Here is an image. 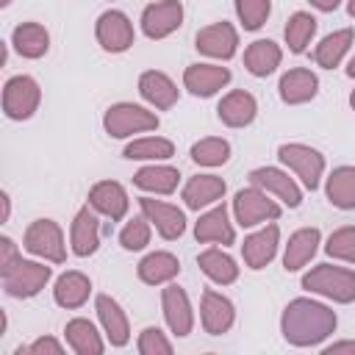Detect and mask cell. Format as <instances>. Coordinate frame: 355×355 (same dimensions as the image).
Instances as JSON below:
<instances>
[{
    "label": "cell",
    "instance_id": "obj_1",
    "mask_svg": "<svg viewBox=\"0 0 355 355\" xmlns=\"http://www.w3.org/2000/svg\"><path fill=\"white\" fill-rule=\"evenodd\" d=\"M336 324H338L336 311H330L327 305L308 300V297L291 300L280 316L283 338L294 347H313V344L324 341L336 330Z\"/></svg>",
    "mask_w": 355,
    "mask_h": 355
},
{
    "label": "cell",
    "instance_id": "obj_2",
    "mask_svg": "<svg viewBox=\"0 0 355 355\" xmlns=\"http://www.w3.org/2000/svg\"><path fill=\"white\" fill-rule=\"evenodd\" d=\"M302 288H308L311 294H322L333 302L347 305V302L355 300V272H349L344 266L319 263L302 277Z\"/></svg>",
    "mask_w": 355,
    "mask_h": 355
},
{
    "label": "cell",
    "instance_id": "obj_3",
    "mask_svg": "<svg viewBox=\"0 0 355 355\" xmlns=\"http://www.w3.org/2000/svg\"><path fill=\"white\" fill-rule=\"evenodd\" d=\"M53 269L44 266V263H36V261H17L14 266H8L6 272H0L3 277V291L8 297H17V300H28V297H36L47 280H50Z\"/></svg>",
    "mask_w": 355,
    "mask_h": 355
},
{
    "label": "cell",
    "instance_id": "obj_4",
    "mask_svg": "<svg viewBox=\"0 0 355 355\" xmlns=\"http://www.w3.org/2000/svg\"><path fill=\"white\" fill-rule=\"evenodd\" d=\"M103 128L108 136L114 139H125L133 133H144V130H155L158 128V116L141 105L133 103H116L105 111L103 116Z\"/></svg>",
    "mask_w": 355,
    "mask_h": 355
},
{
    "label": "cell",
    "instance_id": "obj_5",
    "mask_svg": "<svg viewBox=\"0 0 355 355\" xmlns=\"http://www.w3.org/2000/svg\"><path fill=\"white\" fill-rule=\"evenodd\" d=\"M22 247L31 255H39L44 261L53 263H64L67 261V244H64V233L53 219H36L28 225Z\"/></svg>",
    "mask_w": 355,
    "mask_h": 355
},
{
    "label": "cell",
    "instance_id": "obj_6",
    "mask_svg": "<svg viewBox=\"0 0 355 355\" xmlns=\"http://www.w3.org/2000/svg\"><path fill=\"white\" fill-rule=\"evenodd\" d=\"M42 89L31 75H14L3 86V111L8 119H28L39 108Z\"/></svg>",
    "mask_w": 355,
    "mask_h": 355
},
{
    "label": "cell",
    "instance_id": "obj_7",
    "mask_svg": "<svg viewBox=\"0 0 355 355\" xmlns=\"http://www.w3.org/2000/svg\"><path fill=\"white\" fill-rule=\"evenodd\" d=\"M277 158L297 172V178L305 183V189H319L322 172H324V155L308 144H280L277 147Z\"/></svg>",
    "mask_w": 355,
    "mask_h": 355
},
{
    "label": "cell",
    "instance_id": "obj_8",
    "mask_svg": "<svg viewBox=\"0 0 355 355\" xmlns=\"http://www.w3.org/2000/svg\"><path fill=\"white\" fill-rule=\"evenodd\" d=\"M233 214H236V222L241 227H255L266 219H277L280 205L275 200H269V191H263L261 186H250V189H241L236 194Z\"/></svg>",
    "mask_w": 355,
    "mask_h": 355
},
{
    "label": "cell",
    "instance_id": "obj_9",
    "mask_svg": "<svg viewBox=\"0 0 355 355\" xmlns=\"http://www.w3.org/2000/svg\"><path fill=\"white\" fill-rule=\"evenodd\" d=\"M183 25V3L180 0H158L141 11V31L150 39H164Z\"/></svg>",
    "mask_w": 355,
    "mask_h": 355
},
{
    "label": "cell",
    "instance_id": "obj_10",
    "mask_svg": "<svg viewBox=\"0 0 355 355\" xmlns=\"http://www.w3.org/2000/svg\"><path fill=\"white\" fill-rule=\"evenodd\" d=\"M94 33H97V42L103 50L108 53H125L130 44H133V25L130 19L111 8V11H103L97 17V25H94Z\"/></svg>",
    "mask_w": 355,
    "mask_h": 355
},
{
    "label": "cell",
    "instance_id": "obj_11",
    "mask_svg": "<svg viewBox=\"0 0 355 355\" xmlns=\"http://www.w3.org/2000/svg\"><path fill=\"white\" fill-rule=\"evenodd\" d=\"M194 47L208 55V58H233L236 55V47H239V33L230 22H214V25H205L202 31H197V39H194Z\"/></svg>",
    "mask_w": 355,
    "mask_h": 355
},
{
    "label": "cell",
    "instance_id": "obj_12",
    "mask_svg": "<svg viewBox=\"0 0 355 355\" xmlns=\"http://www.w3.org/2000/svg\"><path fill=\"white\" fill-rule=\"evenodd\" d=\"M139 208L150 219V225H155V230L161 233V239L175 241V239L183 236L186 216H183V211L178 205H169V202H161V200H153V197H141L139 200Z\"/></svg>",
    "mask_w": 355,
    "mask_h": 355
},
{
    "label": "cell",
    "instance_id": "obj_13",
    "mask_svg": "<svg viewBox=\"0 0 355 355\" xmlns=\"http://www.w3.org/2000/svg\"><path fill=\"white\" fill-rule=\"evenodd\" d=\"M161 305H164V319L169 324V330L175 336H189L191 327H194V311H191V302H189V294L169 283L164 291H161Z\"/></svg>",
    "mask_w": 355,
    "mask_h": 355
},
{
    "label": "cell",
    "instance_id": "obj_14",
    "mask_svg": "<svg viewBox=\"0 0 355 355\" xmlns=\"http://www.w3.org/2000/svg\"><path fill=\"white\" fill-rule=\"evenodd\" d=\"M200 319H202V327H205L208 336H222V333H227L233 327L236 308L219 291L205 288L202 291V302H200Z\"/></svg>",
    "mask_w": 355,
    "mask_h": 355
},
{
    "label": "cell",
    "instance_id": "obj_15",
    "mask_svg": "<svg viewBox=\"0 0 355 355\" xmlns=\"http://www.w3.org/2000/svg\"><path fill=\"white\" fill-rule=\"evenodd\" d=\"M250 180H252V186H261L263 191H269V194H275L277 200H283L288 208H297V205L302 202L300 186H297L286 172H280V169H275V166H258V169H252V172H250Z\"/></svg>",
    "mask_w": 355,
    "mask_h": 355
},
{
    "label": "cell",
    "instance_id": "obj_16",
    "mask_svg": "<svg viewBox=\"0 0 355 355\" xmlns=\"http://www.w3.org/2000/svg\"><path fill=\"white\" fill-rule=\"evenodd\" d=\"M69 244H72V252L78 258H89V255L97 252V247H100V225H97V216H94L92 205H83L75 214L72 227H69Z\"/></svg>",
    "mask_w": 355,
    "mask_h": 355
},
{
    "label": "cell",
    "instance_id": "obj_17",
    "mask_svg": "<svg viewBox=\"0 0 355 355\" xmlns=\"http://www.w3.org/2000/svg\"><path fill=\"white\" fill-rule=\"evenodd\" d=\"M227 80H230V69L216 64H191L183 72V86L197 97L216 94L222 86H227Z\"/></svg>",
    "mask_w": 355,
    "mask_h": 355
},
{
    "label": "cell",
    "instance_id": "obj_18",
    "mask_svg": "<svg viewBox=\"0 0 355 355\" xmlns=\"http://www.w3.org/2000/svg\"><path fill=\"white\" fill-rule=\"evenodd\" d=\"M89 205L97 214L119 222L128 214V194H125L122 183H116V180H100V183H94L89 189Z\"/></svg>",
    "mask_w": 355,
    "mask_h": 355
},
{
    "label": "cell",
    "instance_id": "obj_19",
    "mask_svg": "<svg viewBox=\"0 0 355 355\" xmlns=\"http://www.w3.org/2000/svg\"><path fill=\"white\" fill-rule=\"evenodd\" d=\"M255 114H258V103H255V97H252L250 92H244V89L227 92V94L219 100V105H216V116H219L227 128H244V125H250V122L255 119Z\"/></svg>",
    "mask_w": 355,
    "mask_h": 355
},
{
    "label": "cell",
    "instance_id": "obj_20",
    "mask_svg": "<svg viewBox=\"0 0 355 355\" xmlns=\"http://www.w3.org/2000/svg\"><path fill=\"white\" fill-rule=\"evenodd\" d=\"M277 241H280L277 225H266L263 230L247 236L244 244H241L244 263H247L250 269H263V266L277 255Z\"/></svg>",
    "mask_w": 355,
    "mask_h": 355
},
{
    "label": "cell",
    "instance_id": "obj_21",
    "mask_svg": "<svg viewBox=\"0 0 355 355\" xmlns=\"http://www.w3.org/2000/svg\"><path fill=\"white\" fill-rule=\"evenodd\" d=\"M277 92H280V100H283L286 105H300V103H308V100L316 97V92H319V78H316L311 69L297 67V69H288V72L280 78Z\"/></svg>",
    "mask_w": 355,
    "mask_h": 355
},
{
    "label": "cell",
    "instance_id": "obj_22",
    "mask_svg": "<svg viewBox=\"0 0 355 355\" xmlns=\"http://www.w3.org/2000/svg\"><path fill=\"white\" fill-rule=\"evenodd\" d=\"M94 305H97V316L103 322V330H105L111 347H125L130 338V324H128V316L119 308V302L111 300L108 294H97Z\"/></svg>",
    "mask_w": 355,
    "mask_h": 355
},
{
    "label": "cell",
    "instance_id": "obj_23",
    "mask_svg": "<svg viewBox=\"0 0 355 355\" xmlns=\"http://www.w3.org/2000/svg\"><path fill=\"white\" fill-rule=\"evenodd\" d=\"M139 94H141L150 105H155V108H161V111H166V108H172V105L178 103V86L172 83L169 75H164V72H158V69L141 72V78H139Z\"/></svg>",
    "mask_w": 355,
    "mask_h": 355
},
{
    "label": "cell",
    "instance_id": "obj_24",
    "mask_svg": "<svg viewBox=\"0 0 355 355\" xmlns=\"http://www.w3.org/2000/svg\"><path fill=\"white\" fill-rule=\"evenodd\" d=\"M225 191H227V186H225L222 178H216V175H197V178H191L183 186V202H186V208L200 211L205 205L219 202L225 197Z\"/></svg>",
    "mask_w": 355,
    "mask_h": 355
},
{
    "label": "cell",
    "instance_id": "obj_25",
    "mask_svg": "<svg viewBox=\"0 0 355 355\" xmlns=\"http://www.w3.org/2000/svg\"><path fill=\"white\" fill-rule=\"evenodd\" d=\"M319 239H322V233H319L316 227H302V230H297V233L288 239V244H286L283 269H286V272H300V269L316 255Z\"/></svg>",
    "mask_w": 355,
    "mask_h": 355
},
{
    "label": "cell",
    "instance_id": "obj_26",
    "mask_svg": "<svg viewBox=\"0 0 355 355\" xmlns=\"http://www.w3.org/2000/svg\"><path fill=\"white\" fill-rule=\"evenodd\" d=\"M194 236L197 241H214V244H233L236 241V233L227 222V208L225 202L222 205H214L211 211H205L197 225H194Z\"/></svg>",
    "mask_w": 355,
    "mask_h": 355
},
{
    "label": "cell",
    "instance_id": "obj_27",
    "mask_svg": "<svg viewBox=\"0 0 355 355\" xmlns=\"http://www.w3.org/2000/svg\"><path fill=\"white\" fill-rule=\"evenodd\" d=\"M178 272H180V261H178L172 252H150V255L141 258L139 266H136L139 280L147 283V286L169 283L172 277H178Z\"/></svg>",
    "mask_w": 355,
    "mask_h": 355
},
{
    "label": "cell",
    "instance_id": "obj_28",
    "mask_svg": "<svg viewBox=\"0 0 355 355\" xmlns=\"http://www.w3.org/2000/svg\"><path fill=\"white\" fill-rule=\"evenodd\" d=\"M280 58H283V53H280V47H277L272 39H258V42H252V44L244 50V67H247V72L255 75V78L272 75V72L280 67Z\"/></svg>",
    "mask_w": 355,
    "mask_h": 355
},
{
    "label": "cell",
    "instance_id": "obj_29",
    "mask_svg": "<svg viewBox=\"0 0 355 355\" xmlns=\"http://www.w3.org/2000/svg\"><path fill=\"white\" fill-rule=\"evenodd\" d=\"M92 294V280L83 275V272H64L58 280H55V288H53V300L61 305V308H80Z\"/></svg>",
    "mask_w": 355,
    "mask_h": 355
},
{
    "label": "cell",
    "instance_id": "obj_30",
    "mask_svg": "<svg viewBox=\"0 0 355 355\" xmlns=\"http://www.w3.org/2000/svg\"><path fill=\"white\" fill-rule=\"evenodd\" d=\"M11 44L22 58H42L50 47V33L39 22H22L14 28Z\"/></svg>",
    "mask_w": 355,
    "mask_h": 355
},
{
    "label": "cell",
    "instance_id": "obj_31",
    "mask_svg": "<svg viewBox=\"0 0 355 355\" xmlns=\"http://www.w3.org/2000/svg\"><path fill=\"white\" fill-rule=\"evenodd\" d=\"M352 42H355V31H352V28H341V31L327 33V36L316 44V50H313L316 64H319V67H324V69L338 67V64H341V58L347 55V50L352 47Z\"/></svg>",
    "mask_w": 355,
    "mask_h": 355
},
{
    "label": "cell",
    "instance_id": "obj_32",
    "mask_svg": "<svg viewBox=\"0 0 355 355\" xmlns=\"http://www.w3.org/2000/svg\"><path fill=\"white\" fill-rule=\"evenodd\" d=\"M64 336H67V344L78 355H100L105 349L97 327L89 319H69L67 327H64Z\"/></svg>",
    "mask_w": 355,
    "mask_h": 355
},
{
    "label": "cell",
    "instance_id": "obj_33",
    "mask_svg": "<svg viewBox=\"0 0 355 355\" xmlns=\"http://www.w3.org/2000/svg\"><path fill=\"white\" fill-rule=\"evenodd\" d=\"M197 263H200V269L205 272V277L214 280V283H219V286L236 283V277H239V266H236V261H233L227 252L216 250V247L202 250L200 258H197Z\"/></svg>",
    "mask_w": 355,
    "mask_h": 355
},
{
    "label": "cell",
    "instance_id": "obj_34",
    "mask_svg": "<svg viewBox=\"0 0 355 355\" xmlns=\"http://www.w3.org/2000/svg\"><path fill=\"white\" fill-rule=\"evenodd\" d=\"M178 180H180V172L175 166H141L136 175H133V183L141 189V191H153V194H172L178 189Z\"/></svg>",
    "mask_w": 355,
    "mask_h": 355
},
{
    "label": "cell",
    "instance_id": "obj_35",
    "mask_svg": "<svg viewBox=\"0 0 355 355\" xmlns=\"http://www.w3.org/2000/svg\"><path fill=\"white\" fill-rule=\"evenodd\" d=\"M327 200L341 208L352 211L355 208V166H338L327 178Z\"/></svg>",
    "mask_w": 355,
    "mask_h": 355
},
{
    "label": "cell",
    "instance_id": "obj_36",
    "mask_svg": "<svg viewBox=\"0 0 355 355\" xmlns=\"http://www.w3.org/2000/svg\"><path fill=\"white\" fill-rule=\"evenodd\" d=\"M172 155H175V144L169 139H161V136L136 139L125 147V158H130V161H164Z\"/></svg>",
    "mask_w": 355,
    "mask_h": 355
},
{
    "label": "cell",
    "instance_id": "obj_37",
    "mask_svg": "<svg viewBox=\"0 0 355 355\" xmlns=\"http://www.w3.org/2000/svg\"><path fill=\"white\" fill-rule=\"evenodd\" d=\"M316 33V19L308 11H294L286 22V44L291 53H305Z\"/></svg>",
    "mask_w": 355,
    "mask_h": 355
},
{
    "label": "cell",
    "instance_id": "obj_38",
    "mask_svg": "<svg viewBox=\"0 0 355 355\" xmlns=\"http://www.w3.org/2000/svg\"><path fill=\"white\" fill-rule=\"evenodd\" d=\"M230 158V144L225 139L208 136L191 144V161L200 166H222Z\"/></svg>",
    "mask_w": 355,
    "mask_h": 355
},
{
    "label": "cell",
    "instance_id": "obj_39",
    "mask_svg": "<svg viewBox=\"0 0 355 355\" xmlns=\"http://www.w3.org/2000/svg\"><path fill=\"white\" fill-rule=\"evenodd\" d=\"M269 11H272V0H236V14H239L244 31L263 28Z\"/></svg>",
    "mask_w": 355,
    "mask_h": 355
},
{
    "label": "cell",
    "instance_id": "obj_40",
    "mask_svg": "<svg viewBox=\"0 0 355 355\" xmlns=\"http://www.w3.org/2000/svg\"><path fill=\"white\" fill-rule=\"evenodd\" d=\"M327 255L330 258H338V261H347V263H355V227H338L336 233H330L327 244H324Z\"/></svg>",
    "mask_w": 355,
    "mask_h": 355
},
{
    "label": "cell",
    "instance_id": "obj_41",
    "mask_svg": "<svg viewBox=\"0 0 355 355\" xmlns=\"http://www.w3.org/2000/svg\"><path fill=\"white\" fill-rule=\"evenodd\" d=\"M119 244L125 247V250H144L147 244H150V219L147 216H133L125 227H122V233H119Z\"/></svg>",
    "mask_w": 355,
    "mask_h": 355
},
{
    "label": "cell",
    "instance_id": "obj_42",
    "mask_svg": "<svg viewBox=\"0 0 355 355\" xmlns=\"http://www.w3.org/2000/svg\"><path fill=\"white\" fill-rule=\"evenodd\" d=\"M139 352L141 355H169L172 344L158 327H144L139 336Z\"/></svg>",
    "mask_w": 355,
    "mask_h": 355
},
{
    "label": "cell",
    "instance_id": "obj_43",
    "mask_svg": "<svg viewBox=\"0 0 355 355\" xmlns=\"http://www.w3.org/2000/svg\"><path fill=\"white\" fill-rule=\"evenodd\" d=\"M22 352H31V355H61L64 352V347L55 341V338H50V336H42V338H36L33 344H28V347H19L17 349V355H22Z\"/></svg>",
    "mask_w": 355,
    "mask_h": 355
},
{
    "label": "cell",
    "instance_id": "obj_44",
    "mask_svg": "<svg viewBox=\"0 0 355 355\" xmlns=\"http://www.w3.org/2000/svg\"><path fill=\"white\" fill-rule=\"evenodd\" d=\"M17 261H19L17 244H14L8 236H3V239H0V272H6L8 266H14Z\"/></svg>",
    "mask_w": 355,
    "mask_h": 355
},
{
    "label": "cell",
    "instance_id": "obj_45",
    "mask_svg": "<svg viewBox=\"0 0 355 355\" xmlns=\"http://www.w3.org/2000/svg\"><path fill=\"white\" fill-rule=\"evenodd\" d=\"M344 352L355 355V341H336V344L324 347V355H344Z\"/></svg>",
    "mask_w": 355,
    "mask_h": 355
},
{
    "label": "cell",
    "instance_id": "obj_46",
    "mask_svg": "<svg viewBox=\"0 0 355 355\" xmlns=\"http://www.w3.org/2000/svg\"><path fill=\"white\" fill-rule=\"evenodd\" d=\"M341 0H311V6H316L319 11H336Z\"/></svg>",
    "mask_w": 355,
    "mask_h": 355
},
{
    "label": "cell",
    "instance_id": "obj_47",
    "mask_svg": "<svg viewBox=\"0 0 355 355\" xmlns=\"http://www.w3.org/2000/svg\"><path fill=\"white\" fill-rule=\"evenodd\" d=\"M0 200H3V222H8V214H11V202H8V194L3 191V194H0Z\"/></svg>",
    "mask_w": 355,
    "mask_h": 355
},
{
    "label": "cell",
    "instance_id": "obj_48",
    "mask_svg": "<svg viewBox=\"0 0 355 355\" xmlns=\"http://www.w3.org/2000/svg\"><path fill=\"white\" fill-rule=\"evenodd\" d=\"M347 75H349V78H355V55H352V61L347 64Z\"/></svg>",
    "mask_w": 355,
    "mask_h": 355
},
{
    "label": "cell",
    "instance_id": "obj_49",
    "mask_svg": "<svg viewBox=\"0 0 355 355\" xmlns=\"http://www.w3.org/2000/svg\"><path fill=\"white\" fill-rule=\"evenodd\" d=\"M347 14H349V17H355V0H349V3H347Z\"/></svg>",
    "mask_w": 355,
    "mask_h": 355
},
{
    "label": "cell",
    "instance_id": "obj_50",
    "mask_svg": "<svg viewBox=\"0 0 355 355\" xmlns=\"http://www.w3.org/2000/svg\"><path fill=\"white\" fill-rule=\"evenodd\" d=\"M349 105H352V108H355V92H352V94H349Z\"/></svg>",
    "mask_w": 355,
    "mask_h": 355
},
{
    "label": "cell",
    "instance_id": "obj_51",
    "mask_svg": "<svg viewBox=\"0 0 355 355\" xmlns=\"http://www.w3.org/2000/svg\"><path fill=\"white\" fill-rule=\"evenodd\" d=\"M8 3H11V0H0V6H8Z\"/></svg>",
    "mask_w": 355,
    "mask_h": 355
}]
</instances>
